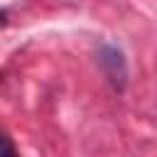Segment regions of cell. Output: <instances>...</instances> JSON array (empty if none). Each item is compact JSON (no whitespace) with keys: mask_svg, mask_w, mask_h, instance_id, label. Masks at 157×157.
<instances>
[{"mask_svg":"<svg viewBox=\"0 0 157 157\" xmlns=\"http://www.w3.org/2000/svg\"><path fill=\"white\" fill-rule=\"evenodd\" d=\"M98 64H101L105 78L113 83V88L123 91L125 81H128V66H125L123 52L118 47H113V44H101V49H98Z\"/></svg>","mask_w":157,"mask_h":157,"instance_id":"1","label":"cell"},{"mask_svg":"<svg viewBox=\"0 0 157 157\" xmlns=\"http://www.w3.org/2000/svg\"><path fill=\"white\" fill-rule=\"evenodd\" d=\"M2 145H5V152H2V157H20L17 152H15V145H12V140L5 135V140H2Z\"/></svg>","mask_w":157,"mask_h":157,"instance_id":"2","label":"cell"}]
</instances>
